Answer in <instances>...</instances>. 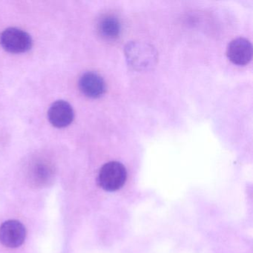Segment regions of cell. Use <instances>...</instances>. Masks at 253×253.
Listing matches in <instances>:
<instances>
[{"instance_id":"cell-1","label":"cell","mask_w":253,"mask_h":253,"mask_svg":"<svg viewBox=\"0 0 253 253\" xmlns=\"http://www.w3.org/2000/svg\"><path fill=\"white\" fill-rule=\"evenodd\" d=\"M126 178L125 167L120 162L111 161L104 164L100 169L98 183L104 190L114 192L124 186Z\"/></svg>"},{"instance_id":"cell-2","label":"cell","mask_w":253,"mask_h":253,"mask_svg":"<svg viewBox=\"0 0 253 253\" xmlns=\"http://www.w3.org/2000/svg\"><path fill=\"white\" fill-rule=\"evenodd\" d=\"M126 56L129 64L134 69H147L155 65L157 52L149 44L131 42L126 47Z\"/></svg>"},{"instance_id":"cell-3","label":"cell","mask_w":253,"mask_h":253,"mask_svg":"<svg viewBox=\"0 0 253 253\" xmlns=\"http://www.w3.org/2000/svg\"><path fill=\"white\" fill-rule=\"evenodd\" d=\"M0 44L8 52L20 54L31 49L32 39L27 32L16 28H9L0 35Z\"/></svg>"},{"instance_id":"cell-4","label":"cell","mask_w":253,"mask_h":253,"mask_svg":"<svg viewBox=\"0 0 253 253\" xmlns=\"http://www.w3.org/2000/svg\"><path fill=\"white\" fill-rule=\"evenodd\" d=\"M26 236V228L18 220H7L0 226V242L5 247L17 248L24 243Z\"/></svg>"},{"instance_id":"cell-5","label":"cell","mask_w":253,"mask_h":253,"mask_svg":"<svg viewBox=\"0 0 253 253\" xmlns=\"http://www.w3.org/2000/svg\"><path fill=\"white\" fill-rule=\"evenodd\" d=\"M229 60L238 66H245L251 61L253 46L251 42L245 38H238L231 41L226 49Z\"/></svg>"},{"instance_id":"cell-6","label":"cell","mask_w":253,"mask_h":253,"mask_svg":"<svg viewBox=\"0 0 253 253\" xmlns=\"http://www.w3.org/2000/svg\"><path fill=\"white\" fill-rule=\"evenodd\" d=\"M48 120L54 126L64 128L72 124L75 117L73 108L68 102L58 100L51 105L48 112Z\"/></svg>"},{"instance_id":"cell-7","label":"cell","mask_w":253,"mask_h":253,"mask_svg":"<svg viewBox=\"0 0 253 253\" xmlns=\"http://www.w3.org/2000/svg\"><path fill=\"white\" fill-rule=\"evenodd\" d=\"M79 88L83 94L90 98H98L106 91V84L95 72H86L80 78Z\"/></svg>"},{"instance_id":"cell-8","label":"cell","mask_w":253,"mask_h":253,"mask_svg":"<svg viewBox=\"0 0 253 253\" xmlns=\"http://www.w3.org/2000/svg\"><path fill=\"white\" fill-rule=\"evenodd\" d=\"M99 34L104 39L113 41L119 38L121 32V25L119 20L113 15H105L99 20Z\"/></svg>"},{"instance_id":"cell-9","label":"cell","mask_w":253,"mask_h":253,"mask_svg":"<svg viewBox=\"0 0 253 253\" xmlns=\"http://www.w3.org/2000/svg\"><path fill=\"white\" fill-rule=\"evenodd\" d=\"M53 177V171L51 167L45 164H37L34 167L31 174L32 181L37 186H45L48 185Z\"/></svg>"}]
</instances>
